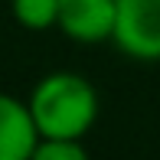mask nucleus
I'll return each instance as SVG.
<instances>
[{"label":"nucleus","instance_id":"f03ea898","mask_svg":"<svg viewBox=\"0 0 160 160\" xmlns=\"http://www.w3.org/2000/svg\"><path fill=\"white\" fill-rule=\"evenodd\" d=\"M111 42L131 62H160V0H114Z\"/></svg>","mask_w":160,"mask_h":160},{"label":"nucleus","instance_id":"39448f33","mask_svg":"<svg viewBox=\"0 0 160 160\" xmlns=\"http://www.w3.org/2000/svg\"><path fill=\"white\" fill-rule=\"evenodd\" d=\"M10 13L23 30L30 33H46L56 26L59 0H10Z\"/></svg>","mask_w":160,"mask_h":160},{"label":"nucleus","instance_id":"f257e3e1","mask_svg":"<svg viewBox=\"0 0 160 160\" xmlns=\"http://www.w3.org/2000/svg\"><path fill=\"white\" fill-rule=\"evenodd\" d=\"M26 108L39 137H85L98 121V92L85 75L59 69L33 85Z\"/></svg>","mask_w":160,"mask_h":160},{"label":"nucleus","instance_id":"423d86ee","mask_svg":"<svg viewBox=\"0 0 160 160\" xmlns=\"http://www.w3.org/2000/svg\"><path fill=\"white\" fill-rule=\"evenodd\" d=\"M30 160H92L82 137H39Z\"/></svg>","mask_w":160,"mask_h":160},{"label":"nucleus","instance_id":"7ed1b4c3","mask_svg":"<svg viewBox=\"0 0 160 160\" xmlns=\"http://www.w3.org/2000/svg\"><path fill=\"white\" fill-rule=\"evenodd\" d=\"M56 30L78 46L108 42L114 30V0H59Z\"/></svg>","mask_w":160,"mask_h":160},{"label":"nucleus","instance_id":"20e7f679","mask_svg":"<svg viewBox=\"0 0 160 160\" xmlns=\"http://www.w3.org/2000/svg\"><path fill=\"white\" fill-rule=\"evenodd\" d=\"M39 141L30 108L17 95L0 92V160H30Z\"/></svg>","mask_w":160,"mask_h":160}]
</instances>
